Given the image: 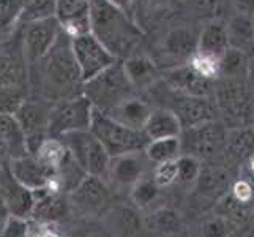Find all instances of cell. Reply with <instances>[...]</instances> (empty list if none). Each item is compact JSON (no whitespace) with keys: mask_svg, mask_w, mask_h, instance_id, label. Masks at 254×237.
<instances>
[{"mask_svg":"<svg viewBox=\"0 0 254 237\" xmlns=\"http://www.w3.org/2000/svg\"><path fill=\"white\" fill-rule=\"evenodd\" d=\"M109 3H112L114 6L120 8V10H124L127 13H129V10L136 5V0H108Z\"/></svg>","mask_w":254,"mask_h":237,"instance_id":"cell-47","label":"cell"},{"mask_svg":"<svg viewBox=\"0 0 254 237\" xmlns=\"http://www.w3.org/2000/svg\"><path fill=\"white\" fill-rule=\"evenodd\" d=\"M224 8L226 0H199V10L212 17V21H218Z\"/></svg>","mask_w":254,"mask_h":237,"instance_id":"cell-42","label":"cell"},{"mask_svg":"<svg viewBox=\"0 0 254 237\" xmlns=\"http://www.w3.org/2000/svg\"><path fill=\"white\" fill-rule=\"evenodd\" d=\"M122 67H124V72L136 93L150 90L160 79L158 67L150 57L144 54H133L124 59Z\"/></svg>","mask_w":254,"mask_h":237,"instance_id":"cell-19","label":"cell"},{"mask_svg":"<svg viewBox=\"0 0 254 237\" xmlns=\"http://www.w3.org/2000/svg\"><path fill=\"white\" fill-rule=\"evenodd\" d=\"M187 65L197 73L200 78L208 79V81L216 82L221 76V68H220V57L204 54V52L196 51L194 54L190 57Z\"/></svg>","mask_w":254,"mask_h":237,"instance_id":"cell-33","label":"cell"},{"mask_svg":"<svg viewBox=\"0 0 254 237\" xmlns=\"http://www.w3.org/2000/svg\"><path fill=\"white\" fill-rule=\"evenodd\" d=\"M158 195H160V187L148 175H145L144 179H141L129 188V198L134 203V206L139 209H145L152 203H155Z\"/></svg>","mask_w":254,"mask_h":237,"instance_id":"cell-35","label":"cell"},{"mask_svg":"<svg viewBox=\"0 0 254 237\" xmlns=\"http://www.w3.org/2000/svg\"><path fill=\"white\" fill-rule=\"evenodd\" d=\"M30 220L10 215L0 237H29Z\"/></svg>","mask_w":254,"mask_h":237,"instance_id":"cell-41","label":"cell"},{"mask_svg":"<svg viewBox=\"0 0 254 237\" xmlns=\"http://www.w3.org/2000/svg\"><path fill=\"white\" fill-rule=\"evenodd\" d=\"M90 33L119 60L133 56L144 37L133 17L108 0H90Z\"/></svg>","mask_w":254,"mask_h":237,"instance_id":"cell-2","label":"cell"},{"mask_svg":"<svg viewBox=\"0 0 254 237\" xmlns=\"http://www.w3.org/2000/svg\"><path fill=\"white\" fill-rule=\"evenodd\" d=\"M33 157L45 166H48V168L54 169L57 172V169L62 166L65 158L68 157V151L60 138L46 136L38 146L37 151H35Z\"/></svg>","mask_w":254,"mask_h":237,"instance_id":"cell-28","label":"cell"},{"mask_svg":"<svg viewBox=\"0 0 254 237\" xmlns=\"http://www.w3.org/2000/svg\"><path fill=\"white\" fill-rule=\"evenodd\" d=\"M89 130L106 149L111 158L129 152L144 151L145 146L148 144V138L142 130L129 128L109 117L106 112L95 108Z\"/></svg>","mask_w":254,"mask_h":237,"instance_id":"cell-5","label":"cell"},{"mask_svg":"<svg viewBox=\"0 0 254 237\" xmlns=\"http://www.w3.org/2000/svg\"><path fill=\"white\" fill-rule=\"evenodd\" d=\"M71 51L84 82L101 73L108 67H111L116 60H119L92 33H84L79 35V37H73Z\"/></svg>","mask_w":254,"mask_h":237,"instance_id":"cell-9","label":"cell"},{"mask_svg":"<svg viewBox=\"0 0 254 237\" xmlns=\"http://www.w3.org/2000/svg\"><path fill=\"white\" fill-rule=\"evenodd\" d=\"M8 218H10V214H8V210L5 209V206L0 203V234H2L3 228L8 222Z\"/></svg>","mask_w":254,"mask_h":237,"instance_id":"cell-49","label":"cell"},{"mask_svg":"<svg viewBox=\"0 0 254 237\" xmlns=\"http://www.w3.org/2000/svg\"><path fill=\"white\" fill-rule=\"evenodd\" d=\"M248 79H250V87H251V89L254 90V59L251 60V62H250V67H248Z\"/></svg>","mask_w":254,"mask_h":237,"instance_id":"cell-50","label":"cell"},{"mask_svg":"<svg viewBox=\"0 0 254 237\" xmlns=\"http://www.w3.org/2000/svg\"><path fill=\"white\" fill-rule=\"evenodd\" d=\"M0 138L10 147L11 158L27 155L25 133L11 114H0Z\"/></svg>","mask_w":254,"mask_h":237,"instance_id":"cell-26","label":"cell"},{"mask_svg":"<svg viewBox=\"0 0 254 237\" xmlns=\"http://www.w3.org/2000/svg\"><path fill=\"white\" fill-rule=\"evenodd\" d=\"M152 111H153L152 106L145 100L139 98L137 95H133L122 103H119L117 106L109 109L106 114L114 120H117L129 128L144 130V125Z\"/></svg>","mask_w":254,"mask_h":237,"instance_id":"cell-21","label":"cell"},{"mask_svg":"<svg viewBox=\"0 0 254 237\" xmlns=\"http://www.w3.org/2000/svg\"><path fill=\"white\" fill-rule=\"evenodd\" d=\"M227 48H229V41H227L226 25L221 21H210L197 38V51L221 57Z\"/></svg>","mask_w":254,"mask_h":237,"instance_id":"cell-24","label":"cell"},{"mask_svg":"<svg viewBox=\"0 0 254 237\" xmlns=\"http://www.w3.org/2000/svg\"><path fill=\"white\" fill-rule=\"evenodd\" d=\"M250 166H251V171L254 172V155L251 157V161H250Z\"/></svg>","mask_w":254,"mask_h":237,"instance_id":"cell-51","label":"cell"},{"mask_svg":"<svg viewBox=\"0 0 254 237\" xmlns=\"http://www.w3.org/2000/svg\"><path fill=\"white\" fill-rule=\"evenodd\" d=\"M150 163L145 157L144 151L139 152H129L119 157H112L108 171L104 174V180H106L111 188H131L141 179L147 175V164Z\"/></svg>","mask_w":254,"mask_h":237,"instance_id":"cell-13","label":"cell"},{"mask_svg":"<svg viewBox=\"0 0 254 237\" xmlns=\"http://www.w3.org/2000/svg\"><path fill=\"white\" fill-rule=\"evenodd\" d=\"M25 100H27L25 85H0V114L14 116Z\"/></svg>","mask_w":254,"mask_h":237,"instance_id":"cell-36","label":"cell"},{"mask_svg":"<svg viewBox=\"0 0 254 237\" xmlns=\"http://www.w3.org/2000/svg\"><path fill=\"white\" fill-rule=\"evenodd\" d=\"M168 109L177 116L182 130L218 119V108L216 103L212 101V96H190L174 92Z\"/></svg>","mask_w":254,"mask_h":237,"instance_id":"cell-12","label":"cell"},{"mask_svg":"<svg viewBox=\"0 0 254 237\" xmlns=\"http://www.w3.org/2000/svg\"><path fill=\"white\" fill-rule=\"evenodd\" d=\"M51 106L52 103L46 101L45 98H27L21 104V108L14 114V117L24 130L25 138L48 135Z\"/></svg>","mask_w":254,"mask_h":237,"instance_id":"cell-18","label":"cell"},{"mask_svg":"<svg viewBox=\"0 0 254 237\" xmlns=\"http://www.w3.org/2000/svg\"><path fill=\"white\" fill-rule=\"evenodd\" d=\"M29 237H59L56 233H52L49 230H46V228H43V226H38L37 230H29Z\"/></svg>","mask_w":254,"mask_h":237,"instance_id":"cell-48","label":"cell"},{"mask_svg":"<svg viewBox=\"0 0 254 237\" xmlns=\"http://www.w3.org/2000/svg\"><path fill=\"white\" fill-rule=\"evenodd\" d=\"M111 185L98 175L87 174L77 185L68 193L73 210L82 215H100L111 203Z\"/></svg>","mask_w":254,"mask_h":237,"instance_id":"cell-11","label":"cell"},{"mask_svg":"<svg viewBox=\"0 0 254 237\" xmlns=\"http://www.w3.org/2000/svg\"><path fill=\"white\" fill-rule=\"evenodd\" d=\"M197 190L202 195H213L215 191L221 190L229 182V174L223 168H200V174L197 177Z\"/></svg>","mask_w":254,"mask_h":237,"instance_id":"cell-34","label":"cell"},{"mask_svg":"<svg viewBox=\"0 0 254 237\" xmlns=\"http://www.w3.org/2000/svg\"><path fill=\"white\" fill-rule=\"evenodd\" d=\"M29 79V68L24 59L11 52L0 51V85H25Z\"/></svg>","mask_w":254,"mask_h":237,"instance_id":"cell-25","label":"cell"},{"mask_svg":"<svg viewBox=\"0 0 254 237\" xmlns=\"http://www.w3.org/2000/svg\"><path fill=\"white\" fill-rule=\"evenodd\" d=\"M62 29L56 17L32 22L22 27V57L27 68H33L56 45Z\"/></svg>","mask_w":254,"mask_h":237,"instance_id":"cell-10","label":"cell"},{"mask_svg":"<svg viewBox=\"0 0 254 237\" xmlns=\"http://www.w3.org/2000/svg\"><path fill=\"white\" fill-rule=\"evenodd\" d=\"M224 151H227L234 158H237V160L253 157L254 155V128L242 127V128L227 130Z\"/></svg>","mask_w":254,"mask_h":237,"instance_id":"cell-27","label":"cell"},{"mask_svg":"<svg viewBox=\"0 0 254 237\" xmlns=\"http://www.w3.org/2000/svg\"><path fill=\"white\" fill-rule=\"evenodd\" d=\"M197 35L187 27H175L164 37L163 54L177 62V65L187 64L190 57L197 51Z\"/></svg>","mask_w":254,"mask_h":237,"instance_id":"cell-20","label":"cell"},{"mask_svg":"<svg viewBox=\"0 0 254 237\" xmlns=\"http://www.w3.org/2000/svg\"><path fill=\"white\" fill-rule=\"evenodd\" d=\"M142 131L148 138V141H152V139L180 136L182 125L177 116H175L171 109L160 108V109H153L150 112Z\"/></svg>","mask_w":254,"mask_h":237,"instance_id":"cell-22","label":"cell"},{"mask_svg":"<svg viewBox=\"0 0 254 237\" xmlns=\"http://www.w3.org/2000/svg\"><path fill=\"white\" fill-rule=\"evenodd\" d=\"M38 70L41 98L49 103L82 95L84 81L71 51V38L60 33L56 45L35 65Z\"/></svg>","mask_w":254,"mask_h":237,"instance_id":"cell-1","label":"cell"},{"mask_svg":"<svg viewBox=\"0 0 254 237\" xmlns=\"http://www.w3.org/2000/svg\"><path fill=\"white\" fill-rule=\"evenodd\" d=\"M93 106L84 95L57 101L51 106L48 135L60 138L66 133L89 130L92 122Z\"/></svg>","mask_w":254,"mask_h":237,"instance_id":"cell-7","label":"cell"},{"mask_svg":"<svg viewBox=\"0 0 254 237\" xmlns=\"http://www.w3.org/2000/svg\"><path fill=\"white\" fill-rule=\"evenodd\" d=\"M0 203L5 206L8 214L30 220L35 207V191H30L17 182L8 166H0Z\"/></svg>","mask_w":254,"mask_h":237,"instance_id":"cell-14","label":"cell"},{"mask_svg":"<svg viewBox=\"0 0 254 237\" xmlns=\"http://www.w3.org/2000/svg\"><path fill=\"white\" fill-rule=\"evenodd\" d=\"M169 0H136V3H141L142 8H145L147 11H156L158 8H163Z\"/></svg>","mask_w":254,"mask_h":237,"instance_id":"cell-45","label":"cell"},{"mask_svg":"<svg viewBox=\"0 0 254 237\" xmlns=\"http://www.w3.org/2000/svg\"><path fill=\"white\" fill-rule=\"evenodd\" d=\"M11 160V154H10V147L8 144L0 138V166L8 164V161Z\"/></svg>","mask_w":254,"mask_h":237,"instance_id":"cell-46","label":"cell"},{"mask_svg":"<svg viewBox=\"0 0 254 237\" xmlns=\"http://www.w3.org/2000/svg\"><path fill=\"white\" fill-rule=\"evenodd\" d=\"M250 60L247 52L235 48H227L224 54L220 57V78H247L248 75Z\"/></svg>","mask_w":254,"mask_h":237,"instance_id":"cell-31","label":"cell"},{"mask_svg":"<svg viewBox=\"0 0 254 237\" xmlns=\"http://www.w3.org/2000/svg\"><path fill=\"white\" fill-rule=\"evenodd\" d=\"M56 17V0H27L17 19V27Z\"/></svg>","mask_w":254,"mask_h":237,"instance_id":"cell-30","label":"cell"},{"mask_svg":"<svg viewBox=\"0 0 254 237\" xmlns=\"http://www.w3.org/2000/svg\"><path fill=\"white\" fill-rule=\"evenodd\" d=\"M27 0H0V33L13 32Z\"/></svg>","mask_w":254,"mask_h":237,"instance_id":"cell-37","label":"cell"},{"mask_svg":"<svg viewBox=\"0 0 254 237\" xmlns=\"http://www.w3.org/2000/svg\"><path fill=\"white\" fill-rule=\"evenodd\" d=\"M82 95L98 111L108 112L119 103L136 95L122 67V60H116L111 67L84 82Z\"/></svg>","mask_w":254,"mask_h":237,"instance_id":"cell-4","label":"cell"},{"mask_svg":"<svg viewBox=\"0 0 254 237\" xmlns=\"http://www.w3.org/2000/svg\"><path fill=\"white\" fill-rule=\"evenodd\" d=\"M148 228L164 236L179 234L183 228L182 217L172 209H160L148 218Z\"/></svg>","mask_w":254,"mask_h":237,"instance_id":"cell-32","label":"cell"},{"mask_svg":"<svg viewBox=\"0 0 254 237\" xmlns=\"http://www.w3.org/2000/svg\"><path fill=\"white\" fill-rule=\"evenodd\" d=\"M175 160H177V158H175ZM175 160L155 164L152 179L160 188L171 187L172 183L177 182V163H175Z\"/></svg>","mask_w":254,"mask_h":237,"instance_id":"cell-40","label":"cell"},{"mask_svg":"<svg viewBox=\"0 0 254 237\" xmlns=\"http://www.w3.org/2000/svg\"><path fill=\"white\" fill-rule=\"evenodd\" d=\"M229 46L243 52L254 51V16L235 13L226 25Z\"/></svg>","mask_w":254,"mask_h":237,"instance_id":"cell-23","label":"cell"},{"mask_svg":"<svg viewBox=\"0 0 254 237\" xmlns=\"http://www.w3.org/2000/svg\"><path fill=\"white\" fill-rule=\"evenodd\" d=\"M175 163H177V182L188 185V183H194L197 180L202 164L196 157L182 154L177 157Z\"/></svg>","mask_w":254,"mask_h":237,"instance_id":"cell-38","label":"cell"},{"mask_svg":"<svg viewBox=\"0 0 254 237\" xmlns=\"http://www.w3.org/2000/svg\"><path fill=\"white\" fill-rule=\"evenodd\" d=\"M234 231V225L224 215L208 218L200 226V237H229Z\"/></svg>","mask_w":254,"mask_h":237,"instance_id":"cell-39","label":"cell"},{"mask_svg":"<svg viewBox=\"0 0 254 237\" xmlns=\"http://www.w3.org/2000/svg\"><path fill=\"white\" fill-rule=\"evenodd\" d=\"M56 19L69 38L90 33V0H56Z\"/></svg>","mask_w":254,"mask_h":237,"instance_id":"cell-16","label":"cell"},{"mask_svg":"<svg viewBox=\"0 0 254 237\" xmlns=\"http://www.w3.org/2000/svg\"><path fill=\"white\" fill-rule=\"evenodd\" d=\"M144 154L148 158V161L153 163V164L175 160L179 155H182L180 136L152 139V141H148V144L145 146Z\"/></svg>","mask_w":254,"mask_h":237,"instance_id":"cell-29","label":"cell"},{"mask_svg":"<svg viewBox=\"0 0 254 237\" xmlns=\"http://www.w3.org/2000/svg\"><path fill=\"white\" fill-rule=\"evenodd\" d=\"M218 114L227 130L253 127L254 93L245 78H223L213 90Z\"/></svg>","mask_w":254,"mask_h":237,"instance_id":"cell-3","label":"cell"},{"mask_svg":"<svg viewBox=\"0 0 254 237\" xmlns=\"http://www.w3.org/2000/svg\"><path fill=\"white\" fill-rule=\"evenodd\" d=\"M164 84L175 93L190 96H213L215 82L200 78L187 65H177L164 73Z\"/></svg>","mask_w":254,"mask_h":237,"instance_id":"cell-17","label":"cell"},{"mask_svg":"<svg viewBox=\"0 0 254 237\" xmlns=\"http://www.w3.org/2000/svg\"><path fill=\"white\" fill-rule=\"evenodd\" d=\"M6 166L13 177L30 191L51 188L56 179V171L45 166L30 154L11 158Z\"/></svg>","mask_w":254,"mask_h":237,"instance_id":"cell-15","label":"cell"},{"mask_svg":"<svg viewBox=\"0 0 254 237\" xmlns=\"http://www.w3.org/2000/svg\"><path fill=\"white\" fill-rule=\"evenodd\" d=\"M232 198L235 201H239L240 204H247L251 201L253 198V188L248 182H245V180H239V182H235V185L232 188Z\"/></svg>","mask_w":254,"mask_h":237,"instance_id":"cell-43","label":"cell"},{"mask_svg":"<svg viewBox=\"0 0 254 237\" xmlns=\"http://www.w3.org/2000/svg\"><path fill=\"white\" fill-rule=\"evenodd\" d=\"M232 6L240 14L254 16V0H232Z\"/></svg>","mask_w":254,"mask_h":237,"instance_id":"cell-44","label":"cell"},{"mask_svg":"<svg viewBox=\"0 0 254 237\" xmlns=\"http://www.w3.org/2000/svg\"><path fill=\"white\" fill-rule=\"evenodd\" d=\"M226 138L227 128L218 119L192 128H185L180 133L182 154L192 155L197 160H207L224 151Z\"/></svg>","mask_w":254,"mask_h":237,"instance_id":"cell-8","label":"cell"},{"mask_svg":"<svg viewBox=\"0 0 254 237\" xmlns=\"http://www.w3.org/2000/svg\"><path fill=\"white\" fill-rule=\"evenodd\" d=\"M73 160L81 166L85 174L104 177L111 157L103 144L95 138L90 130H79L60 136Z\"/></svg>","mask_w":254,"mask_h":237,"instance_id":"cell-6","label":"cell"}]
</instances>
